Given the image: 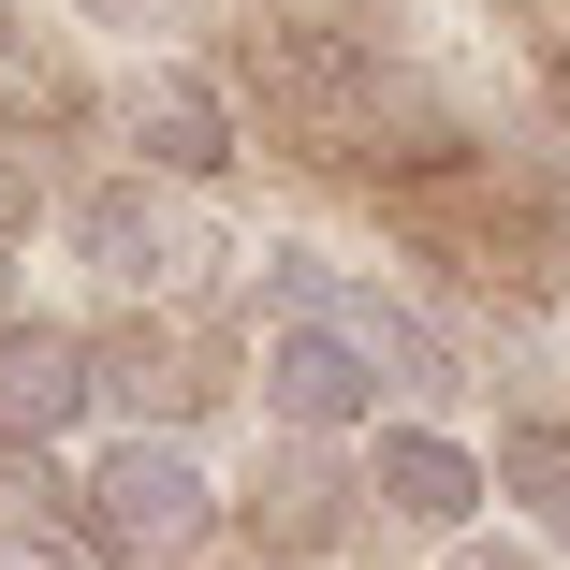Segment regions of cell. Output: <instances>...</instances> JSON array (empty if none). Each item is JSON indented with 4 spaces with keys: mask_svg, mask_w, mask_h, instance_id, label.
I'll return each instance as SVG.
<instances>
[{
    "mask_svg": "<svg viewBox=\"0 0 570 570\" xmlns=\"http://www.w3.org/2000/svg\"><path fill=\"white\" fill-rule=\"evenodd\" d=\"M30 498L88 570H219L235 541V483L190 439H88L73 469H30Z\"/></svg>",
    "mask_w": 570,
    "mask_h": 570,
    "instance_id": "1",
    "label": "cell"
},
{
    "mask_svg": "<svg viewBox=\"0 0 570 570\" xmlns=\"http://www.w3.org/2000/svg\"><path fill=\"white\" fill-rule=\"evenodd\" d=\"M235 102H264V147L293 161H381V45L336 16H264L235 30Z\"/></svg>",
    "mask_w": 570,
    "mask_h": 570,
    "instance_id": "2",
    "label": "cell"
},
{
    "mask_svg": "<svg viewBox=\"0 0 570 570\" xmlns=\"http://www.w3.org/2000/svg\"><path fill=\"white\" fill-rule=\"evenodd\" d=\"M45 235H59V264H88L118 307H176V293H190V264H205V235H190V190H161V176H132V161L73 176Z\"/></svg>",
    "mask_w": 570,
    "mask_h": 570,
    "instance_id": "3",
    "label": "cell"
},
{
    "mask_svg": "<svg viewBox=\"0 0 570 570\" xmlns=\"http://www.w3.org/2000/svg\"><path fill=\"white\" fill-rule=\"evenodd\" d=\"M118 161L161 176V190H219L249 161V102L219 59H132L118 73Z\"/></svg>",
    "mask_w": 570,
    "mask_h": 570,
    "instance_id": "4",
    "label": "cell"
},
{
    "mask_svg": "<svg viewBox=\"0 0 570 570\" xmlns=\"http://www.w3.org/2000/svg\"><path fill=\"white\" fill-rule=\"evenodd\" d=\"M249 410H264L278 439H352V453L395 424V395H381V366H366V336L336 322V307L249 336Z\"/></svg>",
    "mask_w": 570,
    "mask_h": 570,
    "instance_id": "5",
    "label": "cell"
},
{
    "mask_svg": "<svg viewBox=\"0 0 570 570\" xmlns=\"http://www.w3.org/2000/svg\"><path fill=\"white\" fill-rule=\"evenodd\" d=\"M352 483H366V527H410V541H483V498H498L483 439L469 424H424V410H395L352 453Z\"/></svg>",
    "mask_w": 570,
    "mask_h": 570,
    "instance_id": "6",
    "label": "cell"
},
{
    "mask_svg": "<svg viewBox=\"0 0 570 570\" xmlns=\"http://www.w3.org/2000/svg\"><path fill=\"white\" fill-rule=\"evenodd\" d=\"M102 424V381H88V336L73 322H16L0 336V469H73V439Z\"/></svg>",
    "mask_w": 570,
    "mask_h": 570,
    "instance_id": "7",
    "label": "cell"
},
{
    "mask_svg": "<svg viewBox=\"0 0 570 570\" xmlns=\"http://www.w3.org/2000/svg\"><path fill=\"white\" fill-rule=\"evenodd\" d=\"M88 381H102V439H190V336L147 307V322H102L88 336Z\"/></svg>",
    "mask_w": 570,
    "mask_h": 570,
    "instance_id": "8",
    "label": "cell"
},
{
    "mask_svg": "<svg viewBox=\"0 0 570 570\" xmlns=\"http://www.w3.org/2000/svg\"><path fill=\"white\" fill-rule=\"evenodd\" d=\"M352 512H366V483H336V469H322V439H278L264 469L235 483V527H249V556H278V570H293V556H322Z\"/></svg>",
    "mask_w": 570,
    "mask_h": 570,
    "instance_id": "9",
    "label": "cell"
},
{
    "mask_svg": "<svg viewBox=\"0 0 570 570\" xmlns=\"http://www.w3.org/2000/svg\"><path fill=\"white\" fill-rule=\"evenodd\" d=\"M483 469H498V512H512L541 556H570V410H512V424L483 439Z\"/></svg>",
    "mask_w": 570,
    "mask_h": 570,
    "instance_id": "10",
    "label": "cell"
},
{
    "mask_svg": "<svg viewBox=\"0 0 570 570\" xmlns=\"http://www.w3.org/2000/svg\"><path fill=\"white\" fill-rule=\"evenodd\" d=\"M88 45H132V59H190L176 30H205V0H59Z\"/></svg>",
    "mask_w": 570,
    "mask_h": 570,
    "instance_id": "11",
    "label": "cell"
},
{
    "mask_svg": "<svg viewBox=\"0 0 570 570\" xmlns=\"http://www.w3.org/2000/svg\"><path fill=\"white\" fill-rule=\"evenodd\" d=\"M453 570H570V556H541L527 527H483V541H453Z\"/></svg>",
    "mask_w": 570,
    "mask_h": 570,
    "instance_id": "12",
    "label": "cell"
},
{
    "mask_svg": "<svg viewBox=\"0 0 570 570\" xmlns=\"http://www.w3.org/2000/svg\"><path fill=\"white\" fill-rule=\"evenodd\" d=\"M0 570H88L59 527H16V512H0Z\"/></svg>",
    "mask_w": 570,
    "mask_h": 570,
    "instance_id": "13",
    "label": "cell"
},
{
    "mask_svg": "<svg viewBox=\"0 0 570 570\" xmlns=\"http://www.w3.org/2000/svg\"><path fill=\"white\" fill-rule=\"evenodd\" d=\"M30 322V249H0V336Z\"/></svg>",
    "mask_w": 570,
    "mask_h": 570,
    "instance_id": "14",
    "label": "cell"
},
{
    "mask_svg": "<svg viewBox=\"0 0 570 570\" xmlns=\"http://www.w3.org/2000/svg\"><path fill=\"white\" fill-rule=\"evenodd\" d=\"M16 45H30V16H16V0H0V73H16Z\"/></svg>",
    "mask_w": 570,
    "mask_h": 570,
    "instance_id": "15",
    "label": "cell"
},
{
    "mask_svg": "<svg viewBox=\"0 0 570 570\" xmlns=\"http://www.w3.org/2000/svg\"><path fill=\"white\" fill-rule=\"evenodd\" d=\"M235 570H278V556H235Z\"/></svg>",
    "mask_w": 570,
    "mask_h": 570,
    "instance_id": "16",
    "label": "cell"
}]
</instances>
